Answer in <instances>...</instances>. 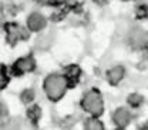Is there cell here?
<instances>
[{
    "mask_svg": "<svg viewBox=\"0 0 148 130\" xmlns=\"http://www.w3.org/2000/svg\"><path fill=\"white\" fill-rule=\"evenodd\" d=\"M124 76H125V69L118 64V66L111 67L110 70L107 72V80H108V83L111 86H117L124 79Z\"/></svg>",
    "mask_w": 148,
    "mask_h": 130,
    "instance_id": "ba28073f",
    "label": "cell"
},
{
    "mask_svg": "<svg viewBox=\"0 0 148 130\" xmlns=\"http://www.w3.org/2000/svg\"><path fill=\"white\" fill-rule=\"evenodd\" d=\"M108 1H110V0H94V3L98 4V6H106Z\"/></svg>",
    "mask_w": 148,
    "mask_h": 130,
    "instance_id": "d6986e66",
    "label": "cell"
},
{
    "mask_svg": "<svg viewBox=\"0 0 148 130\" xmlns=\"http://www.w3.org/2000/svg\"><path fill=\"white\" fill-rule=\"evenodd\" d=\"M37 1H40V3H43V4H58V3H61L63 0H37Z\"/></svg>",
    "mask_w": 148,
    "mask_h": 130,
    "instance_id": "2e32d148",
    "label": "cell"
},
{
    "mask_svg": "<svg viewBox=\"0 0 148 130\" xmlns=\"http://www.w3.org/2000/svg\"><path fill=\"white\" fill-rule=\"evenodd\" d=\"M4 23H6V17H4V12H3V9L0 7V29H3Z\"/></svg>",
    "mask_w": 148,
    "mask_h": 130,
    "instance_id": "e0dca14e",
    "label": "cell"
},
{
    "mask_svg": "<svg viewBox=\"0 0 148 130\" xmlns=\"http://www.w3.org/2000/svg\"><path fill=\"white\" fill-rule=\"evenodd\" d=\"M43 87H44L46 96L51 102H58L60 99L64 97L67 89H70V84H69V80L64 74L53 73L46 77V80L43 83Z\"/></svg>",
    "mask_w": 148,
    "mask_h": 130,
    "instance_id": "6da1fadb",
    "label": "cell"
},
{
    "mask_svg": "<svg viewBox=\"0 0 148 130\" xmlns=\"http://www.w3.org/2000/svg\"><path fill=\"white\" fill-rule=\"evenodd\" d=\"M81 107L84 111H87L94 117L101 116L104 113V100H103L100 90L91 89L86 93L84 97L81 99Z\"/></svg>",
    "mask_w": 148,
    "mask_h": 130,
    "instance_id": "7a4b0ae2",
    "label": "cell"
},
{
    "mask_svg": "<svg viewBox=\"0 0 148 130\" xmlns=\"http://www.w3.org/2000/svg\"><path fill=\"white\" fill-rule=\"evenodd\" d=\"M47 26V19L44 17L41 13H32L27 17V29L30 32H41Z\"/></svg>",
    "mask_w": 148,
    "mask_h": 130,
    "instance_id": "5b68a950",
    "label": "cell"
},
{
    "mask_svg": "<svg viewBox=\"0 0 148 130\" xmlns=\"http://www.w3.org/2000/svg\"><path fill=\"white\" fill-rule=\"evenodd\" d=\"M7 111H6V109H4V106L0 103V123L3 122V119H4V114H6Z\"/></svg>",
    "mask_w": 148,
    "mask_h": 130,
    "instance_id": "ac0fdd59",
    "label": "cell"
},
{
    "mask_svg": "<svg viewBox=\"0 0 148 130\" xmlns=\"http://www.w3.org/2000/svg\"><path fill=\"white\" fill-rule=\"evenodd\" d=\"M9 84V74H7V69L4 64L0 63V92Z\"/></svg>",
    "mask_w": 148,
    "mask_h": 130,
    "instance_id": "4fadbf2b",
    "label": "cell"
},
{
    "mask_svg": "<svg viewBox=\"0 0 148 130\" xmlns=\"http://www.w3.org/2000/svg\"><path fill=\"white\" fill-rule=\"evenodd\" d=\"M127 102H128V104L132 109H138V107H141V106L144 104L145 99H144V96H141V94H138V93H132V94L128 96Z\"/></svg>",
    "mask_w": 148,
    "mask_h": 130,
    "instance_id": "30bf717a",
    "label": "cell"
},
{
    "mask_svg": "<svg viewBox=\"0 0 148 130\" xmlns=\"http://www.w3.org/2000/svg\"><path fill=\"white\" fill-rule=\"evenodd\" d=\"M20 99H21V102H23L24 104L32 103V102L34 100V90H32V89H26L24 92L20 94Z\"/></svg>",
    "mask_w": 148,
    "mask_h": 130,
    "instance_id": "5bb4252c",
    "label": "cell"
},
{
    "mask_svg": "<svg viewBox=\"0 0 148 130\" xmlns=\"http://www.w3.org/2000/svg\"><path fill=\"white\" fill-rule=\"evenodd\" d=\"M84 127H86L87 130H104V124H103V122L98 120V117L91 116L90 119L86 120Z\"/></svg>",
    "mask_w": 148,
    "mask_h": 130,
    "instance_id": "8fae6325",
    "label": "cell"
},
{
    "mask_svg": "<svg viewBox=\"0 0 148 130\" xmlns=\"http://www.w3.org/2000/svg\"><path fill=\"white\" fill-rule=\"evenodd\" d=\"M64 76L67 77L69 84H70V87H71V86H74V84L78 82V79H80V76H81V70H80V67H78V66L71 64V66H69V67L66 69Z\"/></svg>",
    "mask_w": 148,
    "mask_h": 130,
    "instance_id": "9c48e42d",
    "label": "cell"
},
{
    "mask_svg": "<svg viewBox=\"0 0 148 130\" xmlns=\"http://www.w3.org/2000/svg\"><path fill=\"white\" fill-rule=\"evenodd\" d=\"M130 44L135 49H145L147 46V33L141 29H135L130 33Z\"/></svg>",
    "mask_w": 148,
    "mask_h": 130,
    "instance_id": "52a82bcc",
    "label": "cell"
},
{
    "mask_svg": "<svg viewBox=\"0 0 148 130\" xmlns=\"http://www.w3.org/2000/svg\"><path fill=\"white\" fill-rule=\"evenodd\" d=\"M36 69V60L33 56H24V57H20L18 60H16L13 63V67H12V72L14 76H23L26 73H30Z\"/></svg>",
    "mask_w": 148,
    "mask_h": 130,
    "instance_id": "277c9868",
    "label": "cell"
},
{
    "mask_svg": "<svg viewBox=\"0 0 148 130\" xmlns=\"http://www.w3.org/2000/svg\"><path fill=\"white\" fill-rule=\"evenodd\" d=\"M112 122L118 129H125L131 122V113L125 107H118L112 113Z\"/></svg>",
    "mask_w": 148,
    "mask_h": 130,
    "instance_id": "8992f818",
    "label": "cell"
},
{
    "mask_svg": "<svg viewBox=\"0 0 148 130\" xmlns=\"http://www.w3.org/2000/svg\"><path fill=\"white\" fill-rule=\"evenodd\" d=\"M135 15L138 19H145L147 17V4H140L135 7Z\"/></svg>",
    "mask_w": 148,
    "mask_h": 130,
    "instance_id": "9a60e30c",
    "label": "cell"
},
{
    "mask_svg": "<svg viewBox=\"0 0 148 130\" xmlns=\"http://www.w3.org/2000/svg\"><path fill=\"white\" fill-rule=\"evenodd\" d=\"M4 30H6V39L9 41V44L14 46L21 40H27L29 39V30L23 29L17 23H4Z\"/></svg>",
    "mask_w": 148,
    "mask_h": 130,
    "instance_id": "3957f363",
    "label": "cell"
},
{
    "mask_svg": "<svg viewBox=\"0 0 148 130\" xmlns=\"http://www.w3.org/2000/svg\"><path fill=\"white\" fill-rule=\"evenodd\" d=\"M27 117H29V120H30L33 124H36L37 122L40 120V117H41V109H40L38 106H32V107H29V110H27Z\"/></svg>",
    "mask_w": 148,
    "mask_h": 130,
    "instance_id": "7c38bea8",
    "label": "cell"
}]
</instances>
